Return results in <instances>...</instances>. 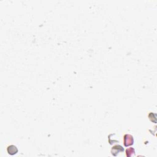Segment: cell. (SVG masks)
Masks as SVG:
<instances>
[{
    "label": "cell",
    "instance_id": "1",
    "mask_svg": "<svg viewBox=\"0 0 157 157\" xmlns=\"http://www.w3.org/2000/svg\"><path fill=\"white\" fill-rule=\"evenodd\" d=\"M133 137L131 135L126 134L124 136V145L126 147L131 145L133 144Z\"/></svg>",
    "mask_w": 157,
    "mask_h": 157
},
{
    "label": "cell",
    "instance_id": "2",
    "mask_svg": "<svg viewBox=\"0 0 157 157\" xmlns=\"http://www.w3.org/2000/svg\"><path fill=\"white\" fill-rule=\"evenodd\" d=\"M123 147H121V146L120 145H116L115 146V147H113L112 148V154L113 155H114V154H115V153H115V156H117V154L118 153V152H120V151H123Z\"/></svg>",
    "mask_w": 157,
    "mask_h": 157
},
{
    "label": "cell",
    "instance_id": "3",
    "mask_svg": "<svg viewBox=\"0 0 157 157\" xmlns=\"http://www.w3.org/2000/svg\"><path fill=\"white\" fill-rule=\"evenodd\" d=\"M17 151L18 150H17V147L14 145H10L8 148V151L10 155H14L17 152Z\"/></svg>",
    "mask_w": 157,
    "mask_h": 157
},
{
    "label": "cell",
    "instance_id": "4",
    "mask_svg": "<svg viewBox=\"0 0 157 157\" xmlns=\"http://www.w3.org/2000/svg\"><path fill=\"white\" fill-rule=\"evenodd\" d=\"M134 153V150L133 148H129L126 150V155L128 156H130Z\"/></svg>",
    "mask_w": 157,
    "mask_h": 157
}]
</instances>
